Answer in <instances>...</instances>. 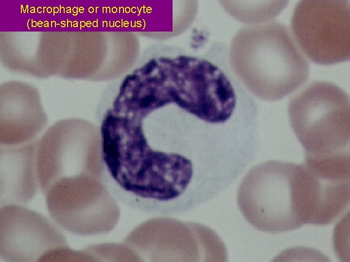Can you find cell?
Listing matches in <instances>:
<instances>
[{
  "label": "cell",
  "mask_w": 350,
  "mask_h": 262,
  "mask_svg": "<svg viewBox=\"0 0 350 262\" xmlns=\"http://www.w3.org/2000/svg\"><path fill=\"white\" fill-rule=\"evenodd\" d=\"M315 183V176L304 164L267 162L243 180L238 205L246 220L259 230H293L309 224Z\"/></svg>",
  "instance_id": "6da1fadb"
},
{
  "label": "cell",
  "mask_w": 350,
  "mask_h": 262,
  "mask_svg": "<svg viewBox=\"0 0 350 262\" xmlns=\"http://www.w3.org/2000/svg\"><path fill=\"white\" fill-rule=\"evenodd\" d=\"M234 68L257 96L278 100L307 81L309 66L287 28L272 22L246 27L236 35L231 49Z\"/></svg>",
  "instance_id": "7a4b0ae2"
},
{
  "label": "cell",
  "mask_w": 350,
  "mask_h": 262,
  "mask_svg": "<svg viewBox=\"0 0 350 262\" xmlns=\"http://www.w3.org/2000/svg\"><path fill=\"white\" fill-rule=\"evenodd\" d=\"M350 103L345 91L326 81L314 82L292 98L290 122L305 160L350 156Z\"/></svg>",
  "instance_id": "3957f363"
},
{
  "label": "cell",
  "mask_w": 350,
  "mask_h": 262,
  "mask_svg": "<svg viewBox=\"0 0 350 262\" xmlns=\"http://www.w3.org/2000/svg\"><path fill=\"white\" fill-rule=\"evenodd\" d=\"M166 62L168 67L162 73V83L171 103L208 123H224L230 118L236 97L221 69L196 57Z\"/></svg>",
  "instance_id": "277c9868"
},
{
  "label": "cell",
  "mask_w": 350,
  "mask_h": 262,
  "mask_svg": "<svg viewBox=\"0 0 350 262\" xmlns=\"http://www.w3.org/2000/svg\"><path fill=\"white\" fill-rule=\"evenodd\" d=\"M291 28L306 55L312 61L330 65L350 56L349 0H302L296 5Z\"/></svg>",
  "instance_id": "5b68a950"
},
{
  "label": "cell",
  "mask_w": 350,
  "mask_h": 262,
  "mask_svg": "<svg viewBox=\"0 0 350 262\" xmlns=\"http://www.w3.org/2000/svg\"><path fill=\"white\" fill-rule=\"evenodd\" d=\"M98 139L93 127L82 119H63L52 125L37 146V174L43 193L59 180L86 175Z\"/></svg>",
  "instance_id": "8992f818"
},
{
  "label": "cell",
  "mask_w": 350,
  "mask_h": 262,
  "mask_svg": "<svg viewBox=\"0 0 350 262\" xmlns=\"http://www.w3.org/2000/svg\"><path fill=\"white\" fill-rule=\"evenodd\" d=\"M0 255L8 262H39L48 252L69 247L58 228L21 205L1 206Z\"/></svg>",
  "instance_id": "52a82bcc"
},
{
  "label": "cell",
  "mask_w": 350,
  "mask_h": 262,
  "mask_svg": "<svg viewBox=\"0 0 350 262\" xmlns=\"http://www.w3.org/2000/svg\"><path fill=\"white\" fill-rule=\"evenodd\" d=\"M38 139L15 146H1L0 206L22 205L35 195L39 186L36 169Z\"/></svg>",
  "instance_id": "ba28073f"
}]
</instances>
